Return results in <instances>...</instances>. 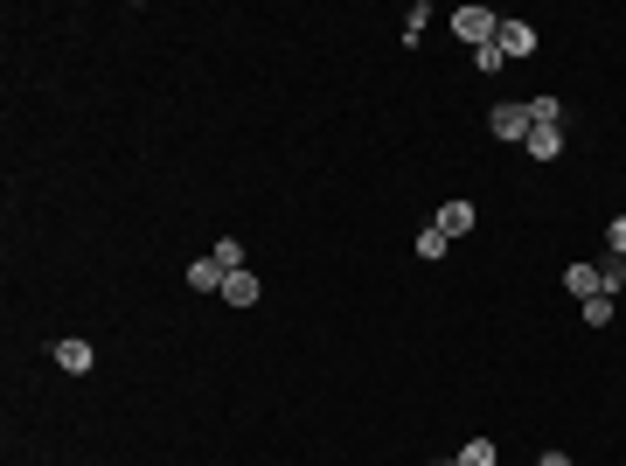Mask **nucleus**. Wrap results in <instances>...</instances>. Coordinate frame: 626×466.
Masks as SVG:
<instances>
[{
    "mask_svg": "<svg viewBox=\"0 0 626 466\" xmlns=\"http://www.w3.org/2000/svg\"><path fill=\"white\" fill-rule=\"evenodd\" d=\"M453 35L473 42V49H487V42L501 35V14H494V7H453Z\"/></svg>",
    "mask_w": 626,
    "mask_h": 466,
    "instance_id": "obj_1",
    "label": "nucleus"
},
{
    "mask_svg": "<svg viewBox=\"0 0 626 466\" xmlns=\"http://www.w3.org/2000/svg\"><path fill=\"white\" fill-rule=\"evenodd\" d=\"M487 133L494 140H529V105H494L487 112Z\"/></svg>",
    "mask_w": 626,
    "mask_h": 466,
    "instance_id": "obj_2",
    "label": "nucleus"
},
{
    "mask_svg": "<svg viewBox=\"0 0 626 466\" xmlns=\"http://www.w3.org/2000/svg\"><path fill=\"white\" fill-rule=\"evenodd\" d=\"M494 49L515 63V56H536V28L529 21H501V35H494Z\"/></svg>",
    "mask_w": 626,
    "mask_h": 466,
    "instance_id": "obj_3",
    "label": "nucleus"
},
{
    "mask_svg": "<svg viewBox=\"0 0 626 466\" xmlns=\"http://www.w3.org/2000/svg\"><path fill=\"white\" fill-rule=\"evenodd\" d=\"M91 362H98V348H91V341H77V334H70V341H56V369H63V376H84Z\"/></svg>",
    "mask_w": 626,
    "mask_h": 466,
    "instance_id": "obj_4",
    "label": "nucleus"
},
{
    "mask_svg": "<svg viewBox=\"0 0 626 466\" xmlns=\"http://www.w3.org/2000/svg\"><path fill=\"white\" fill-rule=\"evenodd\" d=\"M473 223H480V209H473V202H446V209H439V230H446L453 244H460V237H473Z\"/></svg>",
    "mask_w": 626,
    "mask_h": 466,
    "instance_id": "obj_5",
    "label": "nucleus"
},
{
    "mask_svg": "<svg viewBox=\"0 0 626 466\" xmlns=\"http://www.w3.org/2000/svg\"><path fill=\"white\" fill-rule=\"evenodd\" d=\"M564 293H571V300H592V293H606L599 265H564Z\"/></svg>",
    "mask_w": 626,
    "mask_h": 466,
    "instance_id": "obj_6",
    "label": "nucleus"
},
{
    "mask_svg": "<svg viewBox=\"0 0 626 466\" xmlns=\"http://www.w3.org/2000/svg\"><path fill=\"white\" fill-rule=\"evenodd\" d=\"M216 300H230V307H258V272H251V265H244V272H230Z\"/></svg>",
    "mask_w": 626,
    "mask_h": 466,
    "instance_id": "obj_7",
    "label": "nucleus"
},
{
    "mask_svg": "<svg viewBox=\"0 0 626 466\" xmlns=\"http://www.w3.org/2000/svg\"><path fill=\"white\" fill-rule=\"evenodd\" d=\"M536 126H543V133H564V105H557V98H529V133H536Z\"/></svg>",
    "mask_w": 626,
    "mask_h": 466,
    "instance_id": "obj_8",
    "label": "nucleus"
},
{
    "mask_svg": "<svg viewBox=\"0 0 626 466\" xmlns=\"http://www.w3.org/2000/svg\"><path fill=\"white\" fill-rule=\"evenodd\" d=\"M223 279H230V272H223L216 258H195V265H188V286H195V293H223Z\"/></svg>",
    "mask_w": 626,
    "mask_h": 466,
    "instance_id": "obj_9",
    "label": "nucleus"
},
{
    "mask_svg": "<svg viewBox=\"0 0 626 466\" xmlns=\"http://www.w3.org/2000/svg\"><path fill=\"white\" fill-rule=\"evenodd\" d=\"M522 147H529V160H557V154H564V133H543V126H536Z\"/></svg>",
    "mask_w": 626,
    "mask_h": 466,
    "instance_id": "obj_10",
    "label": "nucleus"
},
{
    "mask_svg": "<svg viewBox=\"0 0 626 466\" xmlns=\"http://www.w3.org/2000/svg\"><path fill=\"white\" fill-rule=\"evenodd\" d=\"M613 313H620V293H592V300H585V327H606Z\"/></svg>",
    "mask_w": 626,
    "mask_h": 466,
    "instance_id": "obj_11",
    "label": "nucleus"
},
{
    "mask_svg": "<svg viewBox=\"0 0 626 466\" xmlns=\"http://www.w3.org/2000/svg\"><path fill=\"white\" fill-rule=\"evenodd\" d=\"M446 251H453V237H446L439 223H432V230H418V258H446Z\"/></svg>",
    "mask_w": 626,
    "mask_h": 466,
    "instance_id": "obj_12",
    "label": "nucleus"
},
{
    "mask_svg": "<svg viewBox=\"0 0 626 466\" xmlns=\"http://www.w3.org/2000/svg\"><path fill=\"white\" fill-rule=\"evenodd\" d=\"M209 258H216V265H223V272H244V244H237V237H223V244H216V251H209Z\"/></svg>",
    "mask_w": 626,
    "mask_h": 466,
    "instance_id": "obj_13",
    "label": "nucleus"
},
{
    "mask_svg": "<svg viewBox=\"0 0 626 466\" xmlns=\"http://www.w3.org/2000/svg\"><path fill=\"white\" fill-rule=\"evenodd\" d=\"M460 466H494V439H467V446H460Z\"/></svg>",
    "mask_w": 626,
    "mask_h": 466,
    "instance_id": "obj_14",
    "label": "nucleus"
},
{
    "mask_svg": "<svg viewBox=\"0 0 626 466\" xmlns=\"http://www.w3.org/2000/svg\"><path fill=\"white\" fill-rule=\"evenodd\" d=\"M599 279H606V293H626V258H606Z\"/></svg>",
    "mask_w": 626,
    "mask_h": 466,
    "instance_id": "obj_15",
    "label": "nucleus"
},
{
    "mask_svg": "<svg viewBox=\"0 0 626 466\" xmlns=\"http://www.w3.org/2000/svg\"><path fill=\"white\" fill-rule=\"evenodd\" d=\"M606 244H613V258H626V216H613V223H606Z\"/></svg>",
    "mask_w": 626,
    "mask_h": 466,
    "instance_id": "obj_16",
    "label": "nucleus"
},
{
    "mask_svg": "<svg viewBox=\"0 0 626 466\" xmlns=\"http://www.w3.org/2000/svg\"><path fill=\"white\" fill-rule=\"evenodd\" d=\"M536 466H571V453H543V460H536Z\"/></svg>",
    "mask_w": 626,
    "mask_h": 466,
    "instance_id": "obj_17",
    "label": "nucleus"
},
{
    "mask_svg": "<svg viewBox=\"0 0 626 466\" xmlns=\"http://www.w3.org/2000/svg\"><path fill=\"white\" fill-rule=\"evenodd\" d=\"M432 466H460V460H432Z\"/></svg>",
    "mask_w": 626,
    "mask_h": 466,
    "instance_id": "obj_18",
    "label": "nucleus"
}]
</instances>
